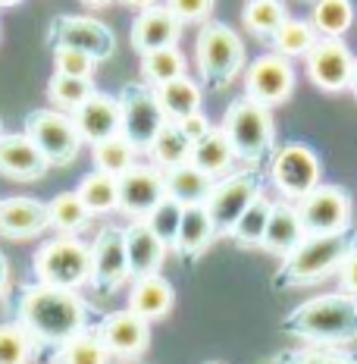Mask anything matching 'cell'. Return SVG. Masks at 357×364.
<instances>
[{"label":"cell","instance_id":"d6a6232c","mask_svg":"<svg viewBox=\"0 0 357 364\" xmlns=\"http://www.w3.org/2000/svg\"><path fill=\"white\" fill-rule=\"evenodd\" d=\"M285 19V0H245V10H241V22L257 41H270Z\"/></svg>","mask_w":357,"mask_h":364},{"label":"cell","instance_id":"7a4b0ae2","mask_svg":"<svg viewBox=\"0 0 357 364\" xmlns=\"http://www.w3.org/2000/svg\"><path fill=\"white\" fill-rule=\"evenodd\" d=\"M279 330L304 346H351L357 343V299L341 289L314 295L295 311H288Z\"/></svg>","mask_w":357,"mask_h":364},{"label":"cell","instance_id":"ab89813d","mask_svg":"<svg viewBox=\"0 0 357 364\" xmlns=\"http://www.w3.org/2000/svg\"><path fill=\"white\" fill-rule=\"evenodd\" d=\"M260 364H357V358L329 346H298V348H279V352L267 355Z\"/></svg>","mask_w":357,"mask_h":364},{"label":"cell","instance_id":"5bb4252c","mask_svg":"<svg viewBox=\"0 0 357 364\" xmlns=\"http://www.w3.org/2000/svg\"><path fill=\"white\" fill-rule=\"evenodd\" d=\"M128 279V257H126V239L119 226H104L91 242V277L88 283L97 292L113 295L126 286Z\"/></svg>","mask_w":357,"mask_h":364},{"label":"cell","instance_id":"1f68e13d","mask_svg":"<svg viewBox=\"0 0 357 364\" xmlns=\"http://www.w3.org/2000/svg\"><path fill=\"white\" fill-rule=\"evenodd\" d=\"M48 214H50V230H57L60 236H79L88 226L91 210L85 208V201L79 198V192H60L48 201Z\"/></svg>","mask_w":357,"mask_h":364},{"label":"cell","instance_id":"11a10c76","mask_svg":"<svg viewBox=\"0 0 357 364\" xmlns=\"http://www.w3.org/2000/svg\"><path fill=\"white\" fill-rule=\"evenodd\" d=\"M123 364H135V361H123Z\"/></svg>","mask_w":357,"mask_h":364},{"label":"cell","instance_id":"ba28073f","mask_svg":"<svg viewBox=\"0 0 357 364\" xmlns=\"http://www.w3.org/2000/svg\"><path fill=\"white\" fill-rule=\"evenodd\" d=\"M270 179L285 201H301L323 179V164L317 151L304 141H288L270 157Z\"/></svg>","mask_w":357,"mask_h":364},{"label":"cell","instance_id":"bcb514c9","mask_svg":"<svg viewBox=\"0 0 357 364\" xmlns=\"http://www.w3.org/2000/svg\"><path fill=\"white\" fill-rule=\"evenodd\" d=\"M176 123H179V129H182V132H185L192 141H197L201 135H207V132H210V119H207V113H204V110L188 113V117L176 119Z\"/></svg>","mask_w":357,"mask_h":364},{"label":"cell","instance_id":"f1b7e54d","mask_svg":"<svg viewBox=\"0 0 357 364\" xmlns=\"http://www.w3.org/2000/svg\"><path fill=\"white\" fill-rule=\"evenodd\" d=\"M75 192L85 201L91 217H104V214L119 210V176H110L104 170H91L88 176H82Z\"/></svg>","mask_w":357,"mask_h":364},{"label":"cell","instance_id":"681fc988","mask_svg":"<svg viewBox=\"0 0 357 364\" xmlns=\"http://www.w3.org/2000/svg\"><path fill=\"white\" fill-rule=\"evenodd\" d=\"M79 4H85L88 10H101V6H107V4H113V0H79Z\"/></svg>","mask_w":357,"mask_h":364},{"label":"cell","instance_id":"f907efd6","mask_svg":"<svg viewBox=\"0 0 357 364\" xmlns=\"http://www.w3.org/2000/svg\"><path fill=\"white\" fill-rule=\"evenodd\" d=\"M22 0H0V10H10V6H19Z\"/></svg>","mask_w":357,"mask_h":364},{"label":"cell","instance_id":"8fae6325","mask_svg":"<svg viewBox=\"0 0 357 364\" xmlns=\"http://www.w3.org/2000/svg\"><path fill=\"white\" fill-rule=\"evenodd\" d=\"M301 226L307 236L314 232H345L351 230V195L336 182H320L301 201H295Z\"/></svg>","mask_w":357,"mask_h":364},{"label":"cell","instance_id":"7bdbcfd3","mask_svg":"<svg viewBox=\"0 0 357 364\" xmlns=\"http://www.w3.org/2000/svg\"><path fill=\"white\" fill-rule=\"evenodd\" d=\"M54 50V73H66V75H82V79H91L94 75L97 60L85 54V50L75 48H50Z\"/></svg>","mask_w":357,"mask_h":364},{"label":"cell","instance_id":"cb8c5ba5","mask_svg":"<svg viewBox=\"0 0 357 364\" xmlns=\"http://www.w3.org/2000/svg\"><path fill=\"white\" fill-rule=\"evenodd\" d=\"M214 239H219V236H216V226L204 204H188V208H182V223H179V236H176L172 252L179 257H185V261H197V257L214 245Z\"/></svg>","mask_w":357,"mask_h":364},{"label":"cell","instance_id":"3957f363","mask_svg":"<svg viewBox=\"0 0 357 364\" xmlns=\"http://www.w3.org/2000/svg\"><path fill=\"white\" fill-rule=\"evenodd\" d=\"M351 245V230L304 236L285 257H279L282 264L273 273V286L276 289H301V286H317L336 277Z\"/></svg>","mask_w":357,"mask_h":364},{"label":"cell","instance_id":"d4e9b609","mask_svg":"<svg viewBox=\"0 0 357 364\" xmlns=\"http://www.w3.org/2000/svg\"><path fill=\"white\" fill-rule=\"evenodd\" d=\"M307 236L301 226V217H298V208L295 201H273V210H270V220H267V232H263V242L260 248L270 252L273 257H285L292 252L298 242Z\"/></svg>","mask_w":357,"mask_h":364},{"label":"cell","instance_id":"f6af8a7d","mask_svg":"<svg viewBox=\"0 0 357 364\" xmlns=\"http://www.w3.org/2000/svg\"><path fill=\"white\" fill-rule=\"evenodd\" d=\"M336 277H339V289L357 299V245L348 248V255H345V261H341Z\"/></svg>","mask_w":357,"mask_h":364},{"label":"cell","instance_id":"6f0895ef","mask_svg":"<svg viewBox=\"0 0 357 364\" xmlns=\"http://www.w3.org/2000/svg\"><path fill=\"white\" fill-rule=\"evenodd\" d=\"M0 132H4V126H0Z\"/></svg>","mask_w":357,"mask_h":364},{"label":"cell","instance_id":"484cf974","mask_svg":"<svg viewBox=\"0 0 357 364\" xmlns=\"http://www.w3.org/2000/svg\"><path fill=\"white\" fill-rule=\"evenodd\" d=\"M192 164L197 166V170L207 173V176H214V179L232 173L235 151L229 145V139H226L223 126H210V132L194 141L192 145Z\"/></svg>","mask_w":357,"mask_h":364},{"label":"cell","instance_id":"f5cc1de1","mask_svg":"<svg viewBox=\"0 0 357 364\" xmlns=\"http://www.w3.org/2000/svg\"><path fill=\"white\" fill-rule=\"evenodd\" d=\"M304 4H314V0H304Z\"/></svg>","mask_w":357,"mask_h":364},{"label":"cell","instance_id":"f546056e","mask_svg":"<svg viewBox=\"0 0 357 364\" xmlns=\"http://www.w3.org/2000/svg\"><path fill=\"white\" fill-rule=\"evenodd\" d=\"M192 145L194 141L182 132L179 123L166 119V123L160 126V132L154 135V141H150L148 154H150V161L160 166V170H170V166H179V164L192 161Z\"/></svg>","mask_w":357,"mask_h":364},{"label":"cell","instance_id":"e0dca14e","mask_svg":"<svg viewBox=\"0 0 357 364\" xmlns=\"http://www.w3.org/2000/svg\"><path fill=\"white\" fill-rule=\"evenodd\" d=\"M97 330H101L113 361H138L150 346V321H144L132 308L107 314L97 323Z\"/></svg>","mask_w":357,"mask_h":364},{"label":"cell","instance_id":"8d00e7d4","mask_svg":"<svg viewBox=\"0 0 357 364\" xmlns=\"http://www.w3.org/2000/svg\"><path fill=\"white\" fill-rule=\"evenodd\" d=\"M185 70H188V63H185V54L179 50V44L141 54V79L150 88H160L170 79H179V75H185Z\"/></svg>","mask_w":357,"mask_h":364},{"label":"cell","instance_id":"9f6ffc18","mask_svg":"<svg viewBox=\"0 0 357 364\" xmlns=\"http://www.w3.org/2000/svg\"><path fill=\"white\" fill-rule=\"evenodd\" d=\"M50 364H60V361H50Z\"/></svg>","mask_w":357,"mask_h":364},{"label":"cell","instance_id":"8992f818","mask_svg":"<svg viewBox=\"0 0 357 364\" xmlns=\"http://www.w3.org/2000/svg\"><path fill=\"white\" fill-rule=\"evenodd\" d=\"M38 283L60 286V289H82L91 277V245L75 236L48 239L32 257Z\"/></svg>","mask_w":357,"mask_h":364},{"label":"cell","instance_id":"db71d44e","mask_svg":"<svg viewBox=\"0 0 357 364\" xmlns=\"http://www.w3.org/2000/svg\"><path fill=\"white\" fill-rule=\"evenodd\" d=\"M207 364H219V361H207Z\"/></svg>","mask_w":357,"mask_h":364},{"label":"cell","instance_id":"6da1fadb","mask_svg":"<svg viewBox=\"0 0 357 364\" xmlns=\"http://www.w3.org/2000/svg\"><path fill=\"white\" fill-rule=\"evenodd\" d=\"M16 321L35 339L38 348H57L72 339L75 333L94 323V311L79 289H60V286L35 283L26 286L16 301Z\"/></svg>","mask_w":357,"mask_h":364},{"label":"cell","instance_id":"e575fe53","mask_svg":"<svg viewBox=\"0 0 357 364\" xmlns=\"http://www.w3.org/2000/svg\"><path fill=\"white\" fill-rule=\"evenodd\" d=\"M135 157H138V148H135L123 132H116V135H110V139H101V141L91 145L94 170H104V173H110V176H123L128 166L138 164Z\"/></svg>","mask_w":357,"mask_h":364},{"label":"cell","instance_id":"ac0fdd59","mask_svg":"<svg viewBox=\"0 0 357 364\" xmlns=\"http://www.w3.org/2000/svg\"><path fill=\"white\" fill-rule=\"evenodd\" d=\"M50 170L41 148L28 139V132H0V176L16 182H38Z\"/></svg>","mask_w":357,"mask_h":364},{"label":"cell","instance_id":"74e56055","mask_svg":"<svg viewBox=\"0 0 357 364\" xmlns=\"http://www.w3.org/2000/svg\"><path fill=\"white\" fill-rule=\"evenodd\" d=\"M310 22L320 38H345L354 26V4L351 0H314Z\"/></svg>","mask_w":357,"mask_h":364},{"label":"cell","instance_id":"7c38bea8","mask_svg":"<svg viewBox=\"0 0 357 364\" xmlns=\"http://www.w3.org/2000/svg\"><path fill=\"white\" fill-rule=\"evenodd\" d=\"M48 44L50 48L85 50L97 63H104V60H110L116 54V35H113L110 26H104V22L94 16H72V13H63V16L50 19Z\"/></svg>","mask_w":357,"mask_h":364},{"label":"cell","instance_id":"f35d334b","mask_svg":"<svg viewBox=\"0 0 357 364\" xmlns=\"http://www.w3.org/2000/svg\"><path fill=\"white\" fill-rule=\"evenodd\" d=\"M94 82L82 79V75H66V73H54L48 82V97L57 110L72 113L79 104H85L91 95H94Z\"/></svg>","mask_w":357,"mask_h":364},{"label":"cell","instance_id":"816d5d0a","mask_svg":"<svg viewBox=\"0 0 357 364\" xmlns=\"http://www.w3.org/2000/svg\"><path fill=\"white\" fill-rule=\"evenodd\" d=\"M351 91L357 95V57H354V75H351Z\"/></svg>","mask_w":357,"mask_h":364},{"label":"cell","instance_id":"9a60e30c","mask_svg":"<svg viewBox=\"0 0 357 364\" xmlns=\"http://www.w3.org/2000/svg\"><path fill=\"white\" fill-rule=\"evenodd\" d=\"M307 66V79L320 91H348L354 75V54L341 38H320L304 57Z\"/></svg>","mask_w":357,"mask_h":364},{"label":"cell","instance_id":"ee69618b","mask_svg":"<svg viewBox=\"0 0 357 364\" xmlns=\"http://www.w3.org/2000/svg\"><path fill=\"white\" fill-rule=\"evenodd\" d=\"M163 4L176 13L182 26H201V22L210 19L216 0H163Z\"/></svg>","mask_w":357,"mask_h":364},{"label":"cell","instance_id":"7402d4cb","mask_svg":"<svg viewBox=\"0 0 357 364\" xmlns=\"http://www.w3.org/2000/svg\"><path fill=\"white\" fill-rule=\"evenodd\" d=\"M123 239H126V257H128V279L160 273L163 257L170 248H166L163 239L148 226V220H132L123 230Z\"/></svg>","mask_w":357,"mask_h":364},{"label":"cell","instance_id":"d6986e66","mask_svg":"<svg viewBox=\"0 0 357 364\" xmlns=\"http://www.w3.org/2000/svg\"><path fill=\"white\" fill-rule=\"evenodd\" d=\"M182 22L166 4H154L148 10H138L132 28H128V41H132L135 54H150L157 48H172L182 38Z\"/></svg>","mask_w":357,"mask_h":364},{"label":"cell","instance_id":"d590c367","mask_svg":"<svg viewBox=\"0 0 357 364\" xmlns=\"http://www.w3.org/2000/svg\"><path fill=\"white\" fill-rule=\"evenodd\" d=\"M317 41H320V32L314 28V22H310V19H292V16H288L282 26H279V32L270 38L273 50H276V54H282V57H288V60L307 57L310 48H314Z\"/></svg>","mask_w":357,"mask_h":364},{"label":"cell","instance_id":"c3c4849f","mask_svg":"<svg viewBox=\"0 0 357 364\" xmlns=\"http://www.w3.org/2000/svg\"><path fill=\"white\" fill-rule=\"evenodd\" d=\"M123 6H128V10H148V6H154V4H160V0H119Z\"/></svg>","mask_w":357,"mask_h":364},{"label":"cell","instance_id":"9c48e42d","mask_svg":"<svg viewBox=\"0 0 357 364\" xmlns=\"http://www.w3.org/2000/svg\"><path fill=\"white\" fill-rule=\"evenodd\" d=\"M260 192H263V182L254 166L238 170V173L232 170V173H226V176H219L214 182V188H210L207 201H204V208H207V214L216 226V236H229L235 220L245 214V208Z\"/></svg>","mask_w":357,"mask_h":364},{"label":"cell","instance_id":"b9f144b4","mask_svg":"<svg viewBox=\"0 0 357 364\" xmlns=\"http://www.w3.org/2000/svg\"><path fill=\"white\" fill-rule=\"evenodd\" d=\"M144 220H148L150 230H154L157 236L163 239V245H166V248L176 245L179 223H182V204H179V201H172L170 195H166V198H163L160 204H157V208L150 210V214L144 217Z\"/></svg>","mask_w":357,"mask_h":364},{"label":"cell","instance_id":"44dd1931","mask_svg":"<svg viewBox=\"0 0 357 364\" xmlns=\"http://www.w3.org/2000/svg\"><path fill=\"white\" fill-rule=\"evenodd\" d=\"M75 129H79L82 141L94 145L101 139H110L123 129V110H119V97L107 95V91H94L85 104L72 110Z\"/></svg>","mask_w":357,"mask_h":364},{"label":"cell","instance_id":"4dcf8cb0","mask_svg":"<svg viewBox=\"0 0 357 364\" xmlns=\"http://www.w3.org/2000/svg\"><path fill=\"white\" fill-rule=\"evenodd\" d=\"M157 97H160V107L166 113V119H182L188 113H197L204 104V91L194 79L188 75H179V79H170L166 85L157 88Z\"/></svg>","mask_w":357,"mask_h":364},{"label":"cell","instance_id":"2e32d148","mask_svg":"<svg viewBox=\"0 0 357 364\" xmlns=\"http://www.w3.org/2000/svg\"><path fill=\"white\" fill-rule=\"evenodd\" d=\"M166 198V176L157 164H132L119 176V214L144 220Z\"/></svg>","mask_w":357,"mask_h":364},{"label":"cell","instance_id":"5b68a950","mask_svg":"<svg viewBox=\"0 0 357 364\" xmlns=\"http://www.w3.org/2000/svg\"><path fill=\"white\" fill-rule=\"evenodd\" d=\"M223 132L235 151V161L260 170V164L276 151V123L273 107L251 101L248 95L235 97L223 117Z\"/></svg>","mask_w":357,"mask_h":364},{"label":"cell","instance_id":"836d02e7","mask_svg":"<svg viewBox=\"0 0 357 364\" xmlns=\"http://www.w3.org/2000/svg\"><path fill=\"white\" fill-rule=\"evenodd\" d=\"M270 210H273V201L260 192V195H257V198L245 208V214L235 220V226L229 230V239H232L238 248H260L263 232H267Z\"/></svg>","mask_w":357,"mask_h":364},{"label":"cell","instance_id":"7dc6e473","mask_svg":"<svg viewBox=\"0 0 357 364\" xmlns=\"http://www.w3.org/2000/svg\"><path fill=\"white\" fill-rule=\"evenodd\" d=\"M6 289H10V261H6V255L0 252V301H4Z\"/></svg>","mask_w":357,"mask_h":364},{"label":"cell","instance_id":"4fadbf2b","mask_svg":"<svg viewBox=\"0 0 357 364\" xmlns=\"http://www.w3.org/2000/svg\"><path fill=\"white\" fill-rule=\"evenodd\" d=\"M295 82H298V75H295L292 60L273 50V54L257 57L245 70V95L257 104L279 107L292 97Z\"/></svg>","mask_w":357,"mask_h":364},{"label":"cell","instance_id":"52a82bcc","mask_svg":"<svg viewBox=\"0 0 357 364\" xmlns=\"http://www.w3.org/2000/svg\"><path fill=\"white\" fill-rule=\"evenodd\" d=\"M26 132L28 139L41 148V154L48 157L50 166H70L75 164L82 151V135L75 129L72 113L57 110V107H38L26 117Z\"/></svg>","mask_w":357,"mask_h":364},{"label":"cell","instance_id":"83f0119b","mask_svg":"<svg viewBox=\"0 0 357 364\" xmlns=\"http://www.w3.org/2000/svg\"><path fill=\"white\" fill-rule=\"evenodd\" d=\"M54 361H60V364H113V355H110L107 343H104L97 323H91V327L75 333L72 339H66V343L57 348Z\"/></svg>","mask_w":357,"mask_h":364},{"label":"cell","instance_id":"277c9868","mask_svg":"<svg viewBox=\"0 0 357 364\" xmlns=\"http://www.w3.org/2000/svg\"><path fill=\"white\" fill-rule=\"evenodd\" d=\"M194 63L204 88L223 91L238 79L248 63L245 41H241L232 26H226L219 19H207L201 22L194 38Z\"/></svg>","mask_w":357,"mask_h":364},{"label":"cell","instance_id":"ffe728a7","mask_svg":"<svg viewBox=\"0 0 357 364\" xmlns=\"http://www.w3.org/2000/svg\"><path fill=\"white\" fill-rule=\"evenodd\" d=\"M50 230L48 204L26 195H13V198L0 201V236L13 242L35 239Z\"/></svg>","mask_w":357,"mask_h":364},{"label":"cell","instance_id":"4316f807","mask_svg":"<svg viewBox=\"0 0 357 364\" xmlns=\"http://www.w3.org/2000/svg\"><path fill=\"white\" fill-rule=\"evenodd\" d=\"M163 176H166V195H170L172 201H179L182 208H188V204H204L216 182L204 170H197L192 161L170 166V170H163Z\"/></svg>","mask_w":357,"mask_h":364},{"label":"cell","instance_id":"60d3db41","mask_svg":"<svg viewBox=\"0 0 357 364\" xmlns=\"http://www.w3.org/2000/svg\"><path fill=\"white\" fill-rule=\"evenodd\" d=\"M38 355L35 339L19 321L0 323V364H32Z\"/></svg>","mask_w":357,"mask_h":364},{"label":"cell","instance_id":"30bf717a","mask_svg":"<svg viewBox=\"0 0 357 364\" xmlns=\"http://www.w3.org/2000/svg\"><path fill=\"white\" fill-rule=\"evenodd\" d=\"M119 110H123V129L126 135L138 151H148L154 135L160 132V126L166 123V113L160 107L157 88H150L148 82H126L119 88Z\"/></svg>","mask_w":357,"mask_h":364},{"label":"cell","instance_id":"603a6c76","mask_svg":"<svg viewBox=\"0 0 357 364\" xmlns=\"http://www.w3.org/2000/svg\"><path fill=\"white\" fill-rule=\"evenodd\" d=\"M176 305V289L172 283L160 273H150V277H138L132 279V289H128V308L135 314H141L144 321L157 323Z\"/></svg>","mask_w":357,"mask_h":364}]
</instances>
